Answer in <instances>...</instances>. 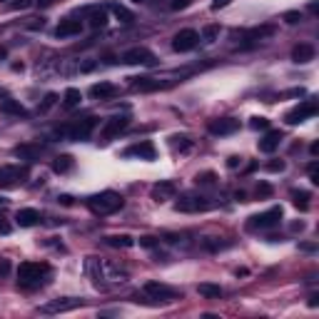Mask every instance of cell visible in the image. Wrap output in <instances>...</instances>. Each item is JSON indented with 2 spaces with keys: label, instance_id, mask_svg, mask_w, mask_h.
I'll use <instances>...</instances> for the list:
<instances>
[{
  "label": "cell",
  "instance_id": "obj_1",
  "mask_svg": "<svg viewBox=\"0 0 319 319\" xmlns=\"http://www.w3.org/2000/svg\"><path fill=\"white\" fill-rule=\"evenodd\" d=\"M85 269H87V274H90V279H92V285L102 292L115 287V285L127 282V272H125V269H120L113 262L100 260V257H87Z\"/></svg>",
  "mask_w": 319,
  "mask_h": 319
},
{
  "label": "cell",
  "instance_id": "obj_2",
  "mask_svg": "<svg viewBox=\"0 0 319 319\" xmlns=\"http://www.w3.org/2000/svg\"><path fill=\"white\" fill-rule=\"evenodd\" d=\"M122 195H117L113 190H105V192H97V195H92V197H87V207H90V212L92 215H97V217H105V215H115L117 209H122Z\"/></svg>",
  "mask_w": 319,
  "mask_h": 319
},
{
  "label": "cell",
  "instance_id": "obj_3",
  "mask_svg": "<svg viewBox=\"0 0 319 319\" xmlns=\"http://www.w3.org/2000/svg\"><path fill=\"white\" fill-rule=\"evenodd\" d=\"M48 274H50V267H48V264H40V262H23V264L18 267V282H20L23 287H28V290L40 287Z\"/></svg>",
  "mask_w": 319,
  "mask_h": 319
},
{
  "label": "cell",
  "instance_id": "obj_4",
  "mask_svg": "<svg viewBox=\"0 0 319 319\" xmlns=\"http://www.w3.org/2000/svg\"><path fill=\"white\" fill-rule=\"evenodd\" d=\"M95 125H97L95 117H85V120H78V122H73V125L58 127L55 135H58V137H67V140H90Z\"/></svg>",
  "mask_w": 319,
  "mask_h": 319
},
{
  "label": "cell",
  "instance_id": "obj_5",
  "mask_svg": "<svg viewBox=\"0 0 319 319\" xmlns=\"http://www.w3.org/2000/svg\"><path fill=\"white\" fill-rule=\"evenodd\" d=\"M282 222V207H272L267 212L260 215H252L250 222H247V230H272Z\"/></svg>",
  "mask_w": 319,
  "mask_h": 319
},
{
  "label": "cell",
  "instance_id": "obj_6",
  "mask_svg": "<svg viewBox=\"0 0 319 319\" xmlns=\"http://www.w3.org/2000/svg\"><path fill=\"white\" fill-rule=\"evenodd\" d=\"M145 294H147V299H155V302H174V299L182 297L177 290L162 285V282H155V279L145 282Z\"/></svg>",
  "mask_w": 319,
  "mask_h": 319
},
{
  "label": "cell",
  "instance_id": "obj_7",
  "mask_svg": "<svg viewBox=\"0 0 319 319\" xmlns=\"http://www.w3.org/2000/svg\"><path fill=\"white\" fill-rule=\"evenodd\" d=\"M319 113V105L317 100H304V102H299L297 108H292L290 113L285 115V120L290 122V125H297V122H304V120H312V117Z\"/></svg>",
  "mask_w": 319,
  "mask_h": 319
},
{
  "label": "cell",
  "instance_id": "obj_8",
  "mask_svg": "<svg viewBox=\"0 0 319 319\" xmlns=\"http://www.w3.org/2000/svg\"><path fill=\"white\" fill-rule=\"evenodd\" d=\"M78 307H83V299H78V297H62V299H50L48 304H43L40 312L43 314H62V312H73Z\"/></svg>",
  "mask_w": 319,
  "mask_h": 319
},
{
  "label": "cell",
  "instance_id": "obj_9",
  "mask_svg": "<svg viewBox=\"0 0 319 319\" xmlns=\"http://www.w3.org/2000/svg\"><path fill=\"white\" fill-rule=\"evenodd\" d=\"M120 60H122L125 65H155V62H157L155 53L147 50V48H143V45H135V48L125 50Z\"/></svg>",
  "mask_w": 319,
  "mask_h": 319
},
{
  "label": "cell",
  "instance_id": "obj_10",
  "mask_svg": "<svg viewBox=\"0 0 319 319\" xmlns=\"http://www.w3.org/2000/svg\"><path fill=\"white\" fill-rule=\"evenodd\" d=\"M127 127H130V117H127V115H115V117H110V120H105V125H102L100 140H102V143H110L113 137H117L120 132H125Z\"/></svg>",
  "mask_w": 319,
  "mask_h": 319
},
{
  "label": "cell",
  "instance_id": "obj_11",
  "mask_svg": "<svg viewBox=\"0 0 319 319\" xmlns=\"http://www.w3.org/2000/svg\"><path fill=\"white\" fill-rule=\"evenodd\" d=\"M197 43H200V35H197V30H180L177 35L172 38V50L174 53H190V50H195L197 48Z\"/></svg>",
  "mask_w": 319,
  "mask_h": 319
},
{
  "label": "cell",
  "instance_id": "obj_12",
  "mask_svg": "<svg viewBox=\"0 0 319 319\" xmlns=\"http://www.w3.org/2000/svg\"><path fill=\"white\" fill-rule=\"evenodd\" d=\"M177 209H180V212H204V209H209V202H207V197H202V195L187 192V195H182V197L177 200Z\"/></svg>",
  "mask_w": 319,
  "mask_h": 319
},
{
  "label": "cell",
  "instance_id": "obj_13",
  "mask_svg": "<svg viewBox=\"0 0 319 319\" xmlns=\"http://www.w3.org/2000/svg\"><path fill=\"white\" fill-rule=\"evenodd\" d=\"M207 130L212 132V135H232L239 130V120H234V117H220V120H209V125H207Z\"/></svg>",
  "mask_w": 319,
  "mask_h": 319
},
{
  "label": "cell",
  "instance_id": "obj_14",
  "mask_svg": "<svg viewBox=\"0 0 319 319\" xmlns=\"http://www.w3.org/2000/svg\"><path fill=\"white\" fill-rule=\"evenodd\" d=\"M150 195H152V200H155V202H167V200H174V195H177V185L170 182V180H162V182H157V185L150 190Z\"/></svg>",
  "mask_w": 319,
  "mask_h": 319
},
{
  "label": "cell",
  "instance_id": "obj_15",
  "mask_svg": "<svg viewBox=\"0 0 319 319\" xmlns=\"http://www.w3.org/2000/svg\"><path fill=\"white\" fill-rule=\"evenodd\" d=\"M130 87L132 90H140V92H152V90H162V87H170V83H162L160 78H130Z\"/></svg>",
  "mask_w": 319,
  "mask_h": 319
},
{
  "label": "cell",
  "instance_id": "obj_16",
  "mask_svg": "<svg viewBox=\"0 0 319 319\" xmlns=\"http://www.w3.org/2000/svg\"><path fill=\"white\" fill-rule=\"evenodd\" d=\"M125 157H140V160H155V145L152 143H147V140H143V143H137V145L127 147L125 152H122Z\"/></svg>",
  "mask_w": 319,
  "mask_h": 319
},
{
  "label": "cell",
  "instance_id": "obj_17",
  "mask_svg": "<svg viewBox=\"0 0 319 319\" xmlns=\"http://www.w3.org/2000/svg\"><path fill=\"white\" fill-rule=\"evenodd\" d=\"M80 30H83V23L80 20H75V18H65V20H60V25L55 28V38H73V35H80Z\"/></svg>",
  "mask_w": 319,
  "mask_h": 319
},
{
  "label": "cell",
  "instance_id": "obj_18",
  "mask_svg": "<svg viewBox=\"0 0 319 319\" xmlns=\"http://www.w3.org/2000/svg\"><path fill=\"white\" fill-rule=\"evenodd\" d=\"M87 23H90V28L92 30H100L108 25V8H100V5H95V8H87Z\"/></svg>",
  "mask_w": 319,
  "mask_h": 319
},
{
  "label": "cell",
  "instance_id": "obj_19",
  "mask_svg": "<svg viewBox=\"0 0 319 319\" xmlns=\"http://www.w3.org/2000/svg\"><path fill=\"white\" fill-rule=\"evenodd\" d=\"M279 143H282V132H279V130H269L260 143H257V147H260V152H264V155H272V152L279 147Z\"/></svg>",
  "mask_w": 319,
  "mask_h": 319
},
{
  "label": "cell",
  "instance_id": "obj_20",
  "mask_svg": "<svg viewBox=\"0 0 319 319\" xmlns=\"http://www.w3.org/2000/svg\"><path fill=\"white\" fill-rule=\"evenodd\" d=\"M15 220H18V225L20 227H35V225H40V212L38 209H32V207H25V209H18L15 212Z\"/></svg>",
  "mask_w": 319,
  "mask_h": 319
},
{
  "label": "cell",
  "instance_id": "obj_21",
  "mask_svg": "<svg viewBox=\"0 0 319 319\" xmlns=\"http://www.w3.org/2000/svg\"><path fill=\"white\" fill-rule=\"evenodd\" d=\"M90 95L95 100H110V97L117 95V87L113 83H95V85L90 87Z\"/></svg>",
  "mask_w": 319,
  "mask_h": 319
},
{
  "label": "cell",
  "instance_id": "obj_22",
  "mask_svg": "<svg viewBox=\"0 0 319 319\" xmlns=\"http://www.w3.org/2000/svg\"><path fill=\"white\" fill-rule=\"evenodd\" d=\"M292 60H294V62H309V60H314V45L299 43V45L292 50Z\"/></svg>",
  "mask_w": 319,
  "mask_h": 319
},
{
  "label": "cell",
  "instance_id": "obj_23",
  "mask_svg": "<svg viewBox=\"0 0 319 319\" xmlns=\"http://www.w3.org/2000/svg\"><path fill=\"white\" fill-rule=\"evenodd\" d=\"M0 113H5V115H15V117H28V110H25L18 100H10V97H5V100L0 102Z\"/></svg>",
  "mask_w": 319,
  "mask_h": 319
},
{
  "label": "cell",
  "instance_id": "obj_24",
  "mask_svg": "<svg viewBox=\"0 0 319 319\" xmlns=\"http://www.w3.org/2000/svg\"><path fill=\"white\" fill-rule=\"evenodd\" d=\"M15 157H20V160H28V162H35L38 157H40V152H43V147L40 145H18L15 150Z\"/></svg>",
  "mask_w": 319,
  "mask_h": 319
},
{
  "label": "cell",
  "instance_id": "obj_25",
  "mask_svg": "<svg viewBox=\"0 0 319 319\" xmlns=\"http://www.w3.org/2000/svg\"><path fill=\"white\" fill-rule=\"evenodd\" d=\"M108 10H113V15H115L120 23H125V25H130V23L135 20V15H132L125 5H120V3H110V5H108Z\"/></svg>",
  "mask_w": 319,
  "mask_h": 319
},
{
  "label": "cell",
  "instance_id": "obj_26",
  "mask_svg": "<svg viewBox=\"0 0 319 319\" xmlns=\"http://www.w3.org/2000/svg\"><path fill=\"white\" fill-rule=\"evenodd\" d=\"M80 100H83V92H80L78 87H67V90H65V95H62V105H65L67 110L78 108V105H80Z\"/></svg>",
  "mask_w": 319,
  "mask_h": 319
},
{
  "label": "cell",
  "instance_id": "obj_27",
  "mask_svg": "<svg viewBox=\"0 0 319 319\" xmlns=\"http://www.w3.org/2000/svg\"><path fill=\"white\" fill-rule=\"evenodd\" d=\"M73 167H75V160H73L70 155H60V157H55V162H53V172H58V174L70 172Z\"/></svg>",
  "mask_w": 319,
  "mask_h": 319
},
{
  "label": "cell",
  "instance_id": "obj_28",
  "mask_svg": "<svg viewBox=\"0 0 319 319\" xmlns=\"http://www.w3.org/2000/svg\"><path fill=\"white\" fill-rule=\"evenodd\" d=\"M105 242H108L110 247H122V250H127V247L135 244V239H132L130 234H110V237H105Z\"/></svg>",
  "mask_w": 319,
  "mask_h": 319
},
{
  "label": "cell",
  "instance_id": "obj_29",
  "mask_svg": "<svg viewBox=\"0 0 319 319\" xmlns=\"http://www.w3.org/2000/svg\"><path fill=\"white\" fill-rule=\"evenodd\" d=\"M197 292H200L202 297H207V299H220V297H222V287H220V285H212V282H202V285L197 287Z\"/></svg>",
  "mask_w": 319,
  "mask_h": 319
},
{
  "label": "cell",
  "instance_id": "obj_30",
  "mask_svg": "<svg viewBox=\"0 0 319 319\" xmlns=\"http://www.w3.org/2000/svg\"><path fill=\"white\" fill-rule=\"evenodd\" d=\"M292 200H294V204H297L299 209H307V207H309V200H312V195H309L307 190H292Z\"/></svg>",
  "mask_w": 319,
  "mask_h": 319
},
{
  "label": "cell",
  "instance_id": "obj_31",
  "mask_svg": "<svg viewBox=\"0 0 319 319\" xmlns=\"http://www.w3.org/2000/svg\"><path fill=\"white\" fill-rule=\"evenodd\" d=\"M274 32V25H262V28H255L247 32V40H262V38H269Z\"/></svg>",
  "mask_w": 319,
  "mask_h": 319
},
{
  "label": "cell",
  "instance_id": "obj_32",
  "mask_svg": "<svg viewBox=\"0 0 319 319\" xmlns=\"http://www.w3.org/2000/svg\"><path fill=\"white\" fill-rule=\"evenodd\" d=\"M5 174H8V177H15V180H20V182H23V180L28 177V170H25V167H8Z\"/></svg>",
  "mask_w": 319,
  "mask_h": 319
},
{
  "label": "cell",
  "instance_id": "obj_33",
  "mask_svg": "<svg viewBox=\"0 0 319 319\" xmlns=\"http://www.w3.org/2000/svg\"><path fill=\"white\" fill-rule=\"evenodd\" d=\"M55 100H58V95H55V92H48V95H45V100H43V105H40L38 110H40V113H48V110L55 105Z\"/></svg>",
  "mask_w": 319,
  "mask_h": 319
},
{
  "label": "cell",
  "instance_id": "obj_34",
  "mask_svg": "<svg viewBox=\"0 0 319 319\" xmlns=\"http://www.w3.org/2000/svg\"><path fill=\"white\" fill-rule=\"evenodd\" d=\"M215 180H217V174H215V172H202V174H197V177H195V182H197V185H215Z\"/></svg>",
  "mask_w": 319,
  "mask_h": 319
},
{
  "label": "cell",
  "instance_id": "obj_35",
  "mask_svg": "<svg viewBox=\"0 0 319 319\" xmlns=\"http://www.w3.org/2000/svg\"><path fill=\"white\" fill-rule=\"evenodd\" d=\"M250 127H252V130H267V127H269V120H267V117H252Z\"/></svg>",
  "mask_w": 319,
  "mask_h": 319
},
{
  "label": "cell",
  "instance_id": "obj_36",
  "mask_svg": "<svg viewBox=\"0 0 319 319\" xmlns=\"http://www.w3.org/2000/svg\"><path fill=\"white\" fill-rule=\"evenodd\" d=\"M157 244H160L157 237H150V234H147V237H140V247H145V250H152V247H157Z\"/></svg>",
  "mask_w": 319,
  "mask_h": 319
},
{
  "label": "cell",
  "instance_id": "obj_37",
  "mask_svg": "<svg viewBox=\"0 0 319 319\" xmlns=\"http://www.w3.org/2000/svg\"><path fill=\"white\" fill-rule=\"evenodd\" d=\"M172 147H174V150H177V147H180V150H187V147H190V140H187L185 135H182V137H177V135H174V137H172Z\"/></svg>",
  "mask_w": 319,
  "mask_h": 319
},
{
  "label": "cell",
  "instance_id": "obj_38",
  "mask_svg": "<svg viewBox=\"0 0 319 319\" xmlns=\"http://www.w3.org/2000/svg\"><path fill=\"white\" fill-rule=\"evenodd\" d=\"M299 20H302V13H297V10H290V13H285V23L294 25V23H299Z\"/></svg>",
  "mask_w": 319,
  "mask_h": 319
},
{
  "label": "cell",
  "instance_id": "obj_39",
  "mask_svg": "<svg viewBox=\"0 0 319 319\" xmlns=\"http://www.w3.org/2000/svg\"><path fill=\"white\" fill-rule=\"evenodd\" d=\"M269 195H272V185L260 182V185H257V197H269Z\"/></svg>",
  "mask_w": 319,
  "mask_h": 319
},
{
  "label": "cell",
  "instance_id": "obj_40",
  "mask_svg": "<svg viewBox=\"0 0 319 319\" xmlns=\"http://www.w3.org/2000/svg\"><path fill=\"white\" fill-rule=\"evenodd\" d=\"M217 32H220V28H215V25H212V28H204L202 38H204V40H207V43H212V40L217 38Z\"/></svg>",
  "mask_w": 319,
  "mask_h": 319
},
{
  "label": "cell",
  "instance_id": "obj_41",
  "mask_svg": "<svg viewBox=\"0 0 319 319\" xmlns=\"http://www.w3.org/2000/svg\"><path fill=\"white\" fill-rule=\"evenodd\" d=\"M30 5H32V0H15L10 8H13V10H25V8H30Z\"/></svg>",
  "mask_w": 319,
  "mask_h": 319
},
{
  "label": "cell",
  "instance_id": "obj_42",
  "mask_svg": "<svg viewBox=\"0 0 319 319\" xmlns=\"http://www.w3.org/2000/svg\"><path fill=\"white\" fill-rule=\"evenodd\" d=\"M267 170H269V172H282V170H285V162H282V160H279V162L274 160V162L267 165Z\"/></svg>",
  "mask_w": 319,
  "mask_h": 319
},
{
  "label": "cell",
  "instance_id": "obj_43",
  "mask_svg": "<svg viewBox=\"0 0 319 319\" xmlns=\"http://www.w3.org/2000/svg\"><path fill=\"white\" fill-rule=\"evenodd\" d=\"M309 177H312V182H314V185H319V172H317V162H312V165H309Z\"/></svg>",
  "mask_w": 319,
  "mask_h": 319
},
{
  "label": "cell",
  "instance_id": "obj_44",
  "mask_svg": "<svg viewBox=\"0 0 319 319\" xmlns=\"http://www.w3.org/2000/svg\"><path fill=\"white\" fill-rule=\"evenodd\" d=\"M192 0H172V10H185Z\"/></svg>",
  "mask_w": 319,
  "mask_h": 319
},
{
  "label": "cell",
  "instance_id": "obj_45",
  "mask_svg": "<svg viewBox=\"0 0 319 319\" xmlns=\"http://www.w3.org/2000/svg\"><path fill=\"white\" fill-rule=\"evenodd\" d=\"M10 272V262L8 260H0V277H5Z\"/></svg>",
  "mask_w": 319,
  "mask_h": 319
},
{
  "label": "cell",
  "instance_id": "obj_46",
  "mask_svg": "<svg viewBox=\"0 0 319 319\" xmlns=\"http://www.w3.org/2000/svg\"><path fill=\"white\" fill-rule=\"evenodd\" d=\"M0 234H10V225L5 220H0Z\"/></svg>",
  "mask_w": 319,
  "mask_h": 319
},
{
  "label": "cell",
  "instance_id": "obj_47",
  "mask_svg": "<svg viewBox=\"0 0 319 319\" xmlns=\"http://www.w3.org/2000/svg\"><path fill=\"white\" fill-rule=\"evenodd\" d=\"M227 3H230V0H215V3H212V10H220V8H225Z\"/></svg>",
  "mask_w": 319,
  "mask_h": 319
},
{
  "label": "cell",
  "instance_id": "obj_48",
  "mask_svg": "<svg viewBox=\"0 0 319 319\" xmlns=\"http://www.w3.org/2000/svg\"><path fill=\"white\" fill-rule=\"evenodd\" d=\"M239 162H242V157H230V160H227V167H237Z\"/></svg>",
  "mask_w": 319,
  "mask_h": 319
},
{
  "label": "cell",
  "instance_id": "obj_49",
  "mask_svg": "<svg viewBox=\"0 0 319 319\" xmlns=\"http://www.w3.org/2000/svg\"><path fill=\"white\" fill-rule=\"evenodd\" d=\"M35 3H38V5H40V8H50V5H53V3H55V0H35Z\"/></svg>",
  "mask_w": 319,
  "mask_h": 319
},
{
  "label": "cell",
  "instance_id": "obj_50",
  "mask_svg": "<svg viewBox=\"0 0 319 319\" xmlns=\"http://www.w3.org/2000/svg\"><path fill=\"white\" fill-rule=\"evenodd\" d=\"M60 202H62V204H70V202H73V197H67V195H62V197H60Z\"/></svg>",
  "mask_w": 319,
  "mask_h": 319
},
{
  "label": "cell",
  "instance_id": "obj_51",
  "mask_svg": "<svg viewBox=\"0 0 319 319\" xmlns=\"http://www.w3.org/2000/svg\"><path fill=\"white\" fill-rule=\"evenodd\" d=\"M5 177H8V174H5V170H0V180H5Z\"/></svg>",
  "mask_w": 319,
  "mask_h": 319
},
{
  "label": "cell",
  "instance_id": "obj_52",
  "mask_svg": "<svg viewBox=\"0 0 319 319\" xmlns=\"http://www.w3.org/2000/svg\"><path fill=\"white\" fill-rule=\"evenodd\" d=\"M5 202H8V200H5V197H0V207H5Z\"/></svg>",
  "mask_w": 319,
  "mask_h": 319
},
{
  "label": "cell",
  "instance_id": "obj_53",
  "mask_svg": "<svg viewBox=\"0 0 319 319\" xmlns=\"http://www.w3.org/2000/svg\"><path fill=\"white\" fill-rule=\"evenodd\" d=\"M132 3H135V5H140V3H145V0H132Z\"/></svg>",
  "mask_w": 319,
  "mask_h": 319
}]
</instances>
